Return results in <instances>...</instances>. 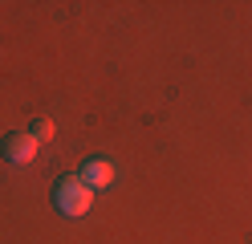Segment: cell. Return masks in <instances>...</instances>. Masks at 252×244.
Instances as JSON below:
<instances>
[{
	"label": "cell",
	"instance_id": "cell-1",
	"mask_svg": "<svg viewBox=\"0 0 252 244\" xmlns=\"http://www.w3.org/2000/svg\"><path fill=\"white\" fill-rule=\"evenodd\" d=\"M90 204H94V191L77 175H65V179L53 183V208L61 211V216H86Z\"/></svg>",
	"mask_w": 252,
	"mask_h": 244
},
{
	"label": "cell",
	"instance_id": "cell-2",
	"mask_svg": "<svg viewBox=\"0 0 252 244\" xmlns=\"http://www.w3.org/2000/svg\"><path fill=\"white\" fill-rule=\"evenodd\" d=\"M37 139L29 135V130H12V135H4V142H0V151H4L8 163H33L37 159Z\"/></svg>",
	"mask_w": 252,
	"mask_h": 244
},
{
	"label": "cell",
	"instance_id": "cell-3",
	"mask_svg": "<svg viewBox=\"0 0 252 244\" xmlns=\"http://www.w3.org/2000/svg\"><path fill=\"white\" fill-rule=\"evenodd\" d=\"M77 179H82L90 191H102V187L114 183V163H106V159H90V163H82Z\"/></svg>",
	"mask_w": 252,
	"mask_h": 244
},
{
	"label": "cell",
	"instance_id": "cell-4",
	"mask_svg": "<svg viewBox=\"0 0 252 244\" xmlns=\"http://www.w3.org/2000/svg\"><path fill=\"white\" fill-rule=\"evenodd\" d=\"M29 135H33L37 142H45V139H53V122H49V118H33V126H29Z\"/></svg>",
	"mask_w": 252,
	"mask_h": 244
}]
</instances>
